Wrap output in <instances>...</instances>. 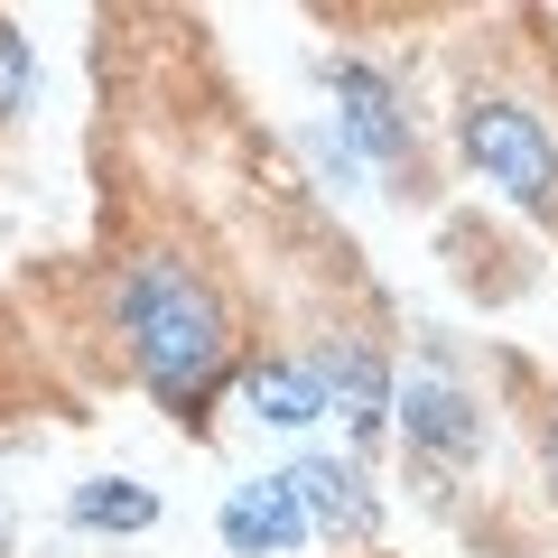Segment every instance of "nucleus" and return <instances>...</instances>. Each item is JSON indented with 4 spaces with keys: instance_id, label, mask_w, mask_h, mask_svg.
Segmentation results:
<instances>
[{
    "instance_id": "obj_12",
    "label": "nucleus",
    "mask_w": 558,
    "mask_h": 558,
    "mask_svg": "<svg viewBox=\"0 0 558 558\" xmlns=\"http://www.w3.org/2000/svg\"><path fill=\"white\" fill-rule=\"evenodd\" d=\"M0 558H10V512H0Z\"/></svg>"
},
{
    "instance_id": "obj_8",
    "label": "nucleus",
    "mask_w": 558,
    "mask_h": 558,
    "mask_svg": "<svg viewBox=\"0 0 558 558\" xmlns=\"http://www.w3.org/2000/svg\"><path fill=\"white\" fill-rule=\"evenodd\" d=\"M242 400H252V418H270V428H307V418H326V391H317V363H242Z\"/></svg>"
},
{
    "instance_id": "obj_3",
    "label": "nucleus",
    "mask_w": 558,
    "mask_h": 558,
    "mask_svg": "<svg viewBox=\"0 0 558 558\" xmlns=\"http://www.w3.org/2000/svg\"><path fill=\"white\" fill-rule=\"evenodd\" d=\"M391 418H400V438H410V457L438 465V475H457V465L484 457V400L465 391L447 363H418V373L400 381Z\"/></svg>"
},
{
    "instance_id": "obj_4",
    "label": "nucleus",
    "mask_w": 558,
    "mask_h": 558,
    "mask_svg": "<svg viewBox=\"0 0 558 558\" xmlns=\"http://www.w3.org/2000/svg\"><path fill=\"white\" fill-rule=\"evenodd\" d=\"M326 94H336V140H344V149H363V159H381V168H410L418 159V131H410V112H400V94H391L381 65L336 57V65H326Z\"/></svg>"
},
{
    "instance_id": "obj_9",
    "label": "nucleus",
    "mask_w": 558,
    "mask_h": 558,
    "mask_svg": "<svg viewBox=\"0 0 558 558\" xmlns=\"http://www.w3.org/2000/svg\"><path fill=\"white\" fill-rule=\"evenodd\" d=\"M75 531H149L159 521V494L149 484H131V475H94V484H75Z\"/></svg>"
},
{
    "instance_id": "obj_6",
    "label": "nucleus",
    "mask_w": 558,
    "mask_h": 558,
    "mask_svg": "<svg viewBox=\"0 0 558 558\" xmlns=\"http://www.w3.org/2000/svg\"><path fill=\"white\" fill-rule=\"evenodd\" d=\"M289 484H299L307 531H326V539H373L381 531V494L363 484L354 457H299V465H289Z\"/></svg>"
},
{
    "instance_id": "obj_5",
    "label": "nucleus",
    "mask_w": 558,
    "mask_h": 558,
    "mask_svg": "<svg viewBox=\"0 0 558 558\" xmlns=\"http://www.w3.org/2000/svg\"><path fill=\"white\" fill-rule=\"evenodd\" d=\"M223 549L233 558H299L307 539V512H299V484L289 475H252V484H233V494H223Z\"/></svg>"
},
{
    "instance_id": "obj_1",
    "label": "nucleus",
    "mask_w": 558,
    "mask_h": 558,
    "mask_svg": "<svg viewBox=\"0 0 558 558\" xmlns=\"http://www.w3.org/2000/svg\"><path fill=\"white\" fill-rule=\"evenodd\" d=\"M112 336H121V354H131L140 391L159 400L168 418H186V428L205 418V400H215L223 373H233V317H223L215 279H205L196 260H168V252L121 260Z\"/></svg>"
},
{
    "instance_id": "obj_11",
    "label": "nucleus",
    "mask_w": 558,
    "mask_h": 558,
    "mask_svg": "<svg viewBox=\"0 0 558 558\" xmlns=\"http://www.w3.org/2000/svg\"><path fill=\"white\" fill-rule=\"evenodd\" d=\"M539 465H549V484H558V418H549V447H539Z\"/></svg>"
},
{
    "instance_id": "obj_7",
    "label": "nucleus",
    "mask_w": 558,
    "mask_h": 558,
    "mask_svg": "<svg viewBox=\"0 0 558 558\" xmlns=\"http://www.w3.org/2000/svg\"><path fill=\"white\" fill-rule=\"evenodd\" d=\"M317 391H326V410L344 418V438H381L400 381H391V363H381L373 344H336V354L317 363Z\"/></svg>"
},
{
    "instance_id": "obj_2",
    "label": "nucleus",
    "mask_w": 558,
    "mask_h": 558,
    "mask_svg": "<svg viewBox=\"0 0 558 558\" xmlns=\"http://www.w3.org/2000/svg\"><path fill=\"white\" fill-rule=\"evenodd\" d=\"M457 140H465V159L484 168V186H502L521 215H558V140H549V121L531 102L475 94L457 112Z\"/></svg>"
},
{
    "instance_id": "obj_10",
    "label": "nucleus",
    "mask_w": 558,
    "mask_h": 558,
    "mask_svg": "<svg viewBox=\"0 0 558 558\" xmlns=\"http://www.w3.org/2000/svg\"><path fill=\"white\" fill-rule=\"evenodd\" d=\"M28 94H38V57H28V38L10 20H0V121H20Z\"/></svg>"
}]
</instances>
